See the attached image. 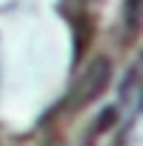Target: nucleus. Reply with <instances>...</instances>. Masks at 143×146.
Masks as SVG:
<instances>
[{"mask_svg":"<svg viewBox=\"0 0 143 146\" xmlns=\"http://www.w3.org/2000/svg\"><path fill=\"white\" fill-rule=\"evenodd\" d=\"M109 78H112V66L106 57H97L89 63V69L80 75V83H77V92L72 95V106H86L89 100H95L106 86H109Z\"/></svg>","mask_w":143,"mask_h":146,"instance_id":"nucleus-1","label":"nucleus"},{"mask_svg":"<svg viewBox=\"0 0 143 146\" xmlns=\"http://www.w3.org/2000/svg\"><path fill=\"white\" fill-rule=\"evenodd\" d=\"M129 29H137V0H129Z\"/></svg>","mask_w":143,"mask_h":146,"instance_id":"nucleus-2","label":"nucleus"}]
</instances>
